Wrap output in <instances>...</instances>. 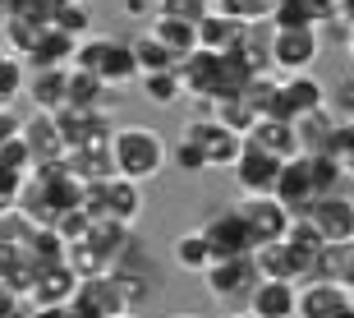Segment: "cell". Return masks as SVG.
I'll use <instances>...</instances> for the list:
<instances>
[{
	"instance_id": "6da1fadb",
	"label": "cell",
	"mask_w": 354,
	"mask_h": 318,
	"mask_svg": "<svg viewBox=\"0 0 354 318\" xmlns=\"http://www.w3.org/2000/svg\"><path fill=\"white\" fill-rule=\"evenodd\" d=\"M111 166L120 180L147 185L171 166V143L161 139L152 125H115L111 134Z\"/></svg>"
},
{
	"instance_id": "7a4b0ae2",
	"label": "cell",
	"mask_w": 354,
	"mask_h": 318,
	"mask_svg": "<svg viewBox=\"0 0 354 318\" xmlns=\"http://www.w3.org/2000/svg\"><path fill=\"white\" fill-rule=\"evenodd\" d=\"M69 69L102 79L111 93L124 88V83H138V60H133L129 37H111V33H88V37H79Z\"/></svg>"
},
{
	"instance_id": "3957f363",
	"label": "cell",
	"mask_w": 354,
	"mask_h": 318,
	"mask_svg": "<svg viewBox=\"0 0 354 318\" xmlns=\"http://www.w3.org/2000/svg\"><path fill=\"white\" fill-rule=\"evenodd\" d=\"M83 212H88L92 222H115V226H129L143 217V189L133 185V180H97V185H83Z\"/></svg>"
},
{
	"instance_id": "277c9868",
	"label": "cell",
	"mask_w": 354,
	"mask_h": 318,
	"mask_svg": "<svg viewBox=\"0 0 354 318\" xmlns=\"http://www.w3.org/2000/svg\"><path fill=\"white\" fill-rule=\"evenodd\" d=\"M203 281H207L212 300H221V305H230V309H249L263 272H258V263H253V254H244V258H221V263H212L207 272H203Z\"/></svg>"
},
{
	"instance_id": "5b68a950",
	"label": "cell",
	"mask_w": 354,
	"mask_h": 318,
	"mask_svg": "<svg viewBox=\"0 0 354 318\" xmlns=\"http://www.w3.org/2000/svg\"><path fill=\"white\" fill-rule=\"evenodd\" d=\"M180 139H189V143L203 152L207 171H230L235 157H239V148H244V139H239L235 130H225L221 120H212V116H189Z\"/></svg>"
},
{
	"instance_id": "8992f818",
	"label": "cell",
	"mask_w": 354,
	"mask_h": 318,
	"mask_svg": "<svg viewBox=\"0 0 354 318\" xmlns=\"http://www.w3.org/2000/svg\"><path fill=\"white\" fill-rule=\"evenodd\" d=\"M317 55H322V37L317 28H272V74L290 79V74H313Z\"/></svg>"
},
{
	"instance_id": "52a82bcc",
	"label": "cell",
	"mask_w": 354,
	"mask_h": 318,
	"mask_svg": "<svg viewBox=\"0 0 354 318\" xmlns=\"http://www.w3.org/2000/svg\"><path fill=\"white\" fill-rule=\"evenodd\" d=\"M327 106V83L313 79V74H290V79H276V97L267 106V120H286L295 125L308 111H322Z\"/></svg>"
},
{
	"instance_id": "ba28073f",
	"label": "cell",
	"mask_w": 354,
	"mask_h": 318,
	"mask_svg": "<svg viewBox=\"0 0 354 318\" xmlns=\"http://www.w3.org/2000/svg\"><path fill=\"white\" fill-rule=\"evenodd\" d=\"M281 166H286L281 157H267L263 148L244 143L235 166H230V175H235V185H239V199H272L276 180H281Z\"/></svg>"
},
{
	"instance_id": "9c48e42d",
	"label": "cell",
	"mask_w": 354,
	"mask_h": 318,
	"mask_svg": "<svg viewBox=\"0 0 354 318\" xmlns=\"http://www.w3.org/2000/svg\"><path fill=\"white\" fill-rule=\"evenodd\" d=\"M304 222L322 236V245H354V199L350 194L313 199V208L304 212Z\"/></svg>"
},
{
	"instance_id": "30bf717a",
	"label": "cell",
	"mask_w": 354,
	"mask_h": 318,
	"mask_svg": "<svg viewBox=\"0 0 354 318\" xmlns=\"http://www.w3.org/2000/svg\"><path fill=\"white\" fill-rule=\"evenodd\" d=\"M198 231H203V240H207V249H212L216 263H221V258H244V254H253V240H249V231H244V222H239L235 203H230V208H216Z\"/></svg>"
},
{
	"instance_id": "8fae6325",
	"label": "cell",
	"mask_w": 354,
	"mask_h": 318,
	"mask_svg": "<svg viewBox=\"0 0 354 318\" xmlns=\"http://www.w3.org/2000/svg\"><path fill=\"white\" fill-rule=\"evenodd\" d=\"M235 212H239V222H244V231H249L253 249H263L272 240H286L290 222H295L276 199H235Z\"/></svg>"
},
{
	"instance_id": "7c38bea8",
	"label": "cell",
	"mask_w": 354,
	"mask_h": 318,
	"mask_svg": "<svg viewBox=\"0 0 354 318\" xmlns=\"http://www.w3.org/2000/svg\"><path fill=\"white\" fill-rule=\"evenodd\" d=\"M19 143L28 148L32 171H41V166H60V161H65V139H60V130H55V116L32 111V116L24 120V130H19Z\"/></svg>"
},
{
	"instance_id": "4fadbf2b",
	"label": "cell",
	"mask_w": 354,
	"mask_h": 318,
	"mask_svg": "<svg viewBox=\"0 0 354 318\" xmlns=\"http://www.w3.org/2000/svg\"><path fill=\"white\" fill-rule=\"evenodd\" d=\"M79 305H88L97 318H120L129 314V300H124V286H120L115 272H97V277H83L79 291H74Z\"/></svg>"
},
{
	"instance_id": "5bb4252c",
	"label": "cell",
	"mask_w": 354,
	"mask_h": 318,
	"mask_svg": "<svg viewBox=\"0 0 354 318\" xmlns=\"http://www.w3.org/2000/svg\"><path fill=\"white\" fill-rule=\"evenodd\" d=\"M281 208L290 212V217H304V212L313 208L317 189H313V175H308V161L304 157H290L286 166H281V180H276V194H272Z\"/></svg>"
},
{
	"instance_id": "9a60e30c",
	"label": "cell",
	"mask_w": 354,
	"mask_h": 318,
	"mask_svg": "<svg viewBox=\"0 0 354 318\" xmlns=\"http://www.w3.org/2000/svg\"><path fill=\"white\" fill-rule=\"evenodd\" d=\"M74 291H79V272L69 263H55V267H37V277H32V286H28V295H32V305L37 309H60L74 300Z\"/></svg>"
},
{
	"instance_id": "2e32d148",
	"label": "cell",
	"mask_w": 354,
	"mask_h": 318,
	"mask_svg": "<svg viewBox=\"0 0 354 318\" xmlns=\"http://www.w3.org/2000/svg\"><path fill=\"white\" fill-rule=\"evenodd\" d=\"M253 263H258L263 281H295V286L308 281V263L290 249L286 240H272V245H263V249H253Z\"/></svg>"
},
{
	"instance_id": "e0dca14e",
	"label": "cell",
	"mask_w": 354,
	"mask_h": 318,
	"mask_svg": "<svg viewBox=\"0 0 354 318\" xmlns=\"http://www.w3.org/2000/svg\"><path fill=\"white\" fill-rule=\"evenodd\" d=\"M350 305V295L336 286V281H299V305H295V318H336Z\"/></svg>"
},
{
	"instance_id": "ac0fdd59",
	"label": "cell",
	"mask_w": 354,
	"mask_h": 318,
	"mask_svg": "<svg viewBox=\"0 0 354 318\" xmlns=\"http://www.w3.org/2000/svg\"><path fill=\"white\" fill-rule=\"evenodd\" d=\"M65 88H69V69H28V83H24L32 111H41V116L65 111Z\"/></svg>"
},
{
	"instance_id": "d6986e66",
	"label": "cell",
	"mask_w": 354,
	"mask_h": 318,
	"mask_svg": "<svg viewBox=\"0 0 354 318\" xmlns=\"http://www.w3.org/2000/svg\"><path fill=\"white\" fill-rule=\"evenodd\" d=\"M295 305H299V286L295 281H258V291H253L249 318H295Z\"/></svg>"
},
{
	"instance_id": "ffe728a7",
	"label": "cell",
	"mask_w": 354,
	"mask_h": 318,
	"mask_svg": "<svg viewBox=\"0 0 354 318\" xmlns=\"http://www.w3.org/2000/svg\"><path fill=\"white\" fill-rule=\"evenodd\" d=\"M244 143H253V148H263L267 157H281V161H290V157H299V143H295V125H286V120H253V130L244 134Z\"/></svg>"
},
{
	"instance_id": "44dd1931",
	"label": "cell",
	"mask_w": 354,
	"mask_h": 318,
	"mask_svg": "<svg viewBox=\"0 0 354 318\" xmlns=\"http://www.w3.org/2000/svg\"><path fill=\"white\" fill-rule=\"evenodd\" d=\"M331 134H336V116L327 106L322 111H308V116L295 120V143H299V157H322L331 152Z\"/></svg>"
},
{
	"instance_id": "7402d4cb",
	"label": "cell",
	"mask_w": 354,
	"mask_h": 318,
	"mask_svg": "<svg viewBox=\"0 0 354 318\" xmlns=\"http://www.w3.org/2000/svg\"><path fill=\"white\" fill-rule=\"evenodd\" d=\"M249 74H272V24H249L230 51Z\"/></svg>"
},
{
	"instance_id": "603a6c76",
	"label": "cell",
	"mask_w": 354,
	"mask_h": 318,
	"mask_svg": "<svg viewBox=\"0 0 354 318\" xmlns=\"http://www.w3.org/2000/svg\"><path fill=\"white\" fill-rule=\"evenodd\" d=\"M74 46H79L74 37L55 33V28H41L37 46L28 51L24 65H28V69H69V60H74Z\"/></svg>"
},
{
	"instance_id": "cb8c5ba5",
	"label": "cell",
	"mask_w": 354,
	"mask_h": 318,
	"mask_svg": "<svg viewBox=\"0 0 354 318\" xmlns=\"http://www.w3.org/2000/svg\"><path fill=\"white\" fill-rule=\"evenodd\" d=\"M244 28L235 24V19H225L221 10H212L203 24H198V51H212V55H230L235 51V42Z\"/></svg>"
},
{
	"instance_id": "d4e9b609",
	"label": "cell",
	"mask_w": 354,
	"mask_h": 318,
	"mask_svg": "<svg viewBox=\"0 0 354 318\" xmlns=\"http://www.w3.org/2000/svg\"><path fill=\"white\" fill-rule=\"evenodd\" d=\"M65 106L69 111H106L111 106V88L92 74H79L69 69V88H65Z\"/></svg>"
},
{
	"instance_id": "484cf974",
	"label": "cell",
	"mask_w": 354,
	"mask_h": 318,
	"mask_svg": "<svg viewBox=\"0 0 354 318\" xmlns=\"http://www.w3.org/2000/svg\"><path fill=\"white\" fill-rule=\"evenodd\" d=\"M147 33H152L175 60H184V55L198 51V28L194 24H180V19H161V14H152V28H147Z\"/></svg>"
},
{
	"instance_id": "4316f807",
	"label": "cell",
	"mask_w": 354,
	"mask_h": 318,
	"mask_svg": "<svg viewBox=\"0 0 354 318\" xmlns=\"http://www.w3.org/2000/svg\"><path fill=\"white\" fill-rule=\"evenodd\" d=\"M171 258H175V267H180V272H198V277L216 263V258H212V249H207V240H203V231H184V236L171 245Z\"/></svg>"
},
{
	"instance_id": "83f0119b",
	"label": "cell",
	"mask_w": 354,
	"mask_h": 318,
	"mask_svg": "<svg viewBox=\"0 0 354 318\" xmlns=\"http://www.w3.org/2000/svg\"><path fill=\"white\" fill-rule=\"evenodd\" d=\"M55 33H65V37H88L92 33V5H83V0H55V10H51V24Z\"/></svg>"
},
{
	"instance_id": "f1b7e54d",
	"label": "cell",
	"mask_w": 354,
	"mask_h": 318,
	"mask_svg": "<svg viewBox=\"0 0 354 318\" xmlns=\"http://www.w3.org/2000/svg\"><path fill=\"white\" fill-rule=\"evenodd\" d=\"M129 46H133V60H138V79L143 74H166V69H175L180 60H175L166 46H161L152 33H138V37H129Z\"/></svg>"
},
{
	"instance_id": "f546056e",
	"label": "cell",
	"mask_w": 354,
	"mask_h": 318,
	"mask_svg": "<svg viewBox=\"0 0 354 318\" xmlns=\"http://www.w3.org/2000/svg\"><path fill=\"white\" fill-rule=\"evenodd\" d=\"M308 161V175H313V189L317 199H327V194H345V161H336L331 152H322V157H304Z\"/></svg>"
},
{
	"instance_id": "4dcf8cb0",
	"label": "cell",
	"mask_w": 354,
	"mask_h": 318,
	"mask_svg": "<svg viewBox=\"0 0 354 318\" xmlns=\"http://www.w3.org/2000/svg\"><path fill=\"white\" fill-rule=\"evenodd\" d=\"M37 37H41V28L37 24H24V19H0V46L10 55H19V60H28V51L37 46Z\"/></svg>"
},
{
	"instance_id": "1f68e13d",
	"label": "cell",
	"mask_w": 354,
	"mask_h": 318,
	"mask_svg": "<svg viewBox=\"0 0 354 318\" xmlns=\"http://www.w3.org/2000/svg\"><path fill=\"white\" fill-rule=\"evenodd\" d=\"M281 0H216V10L225 14V19H235L239 28L249 24H272V14Z\"/></svg>"
},
{
	"instance_id": "d6a6232c",
	"label": "cell",
	"mask_w": 354,
	"mask_h": 318,
	"mask_svg": "<svg viewBox=\"0 0 354 318\" xmlns=\"http://www.w3.org/2000/svg\"><path fill=\"white\" fill-rule=\"evenodd\" d=\"M138 88H143V97L152 106H175L184 97V83H180V74H175V69H166V74H143V79H138Z\"/></svg>"
},
{
	"instance_id": "836d02e7",
	"label": "cell",
	"mask_w": 354,
	"mask_h": 318,
	"mask_svg": "<svg viewBox=\"0 0 354 318\" xmlns=\"http://www.w3.org/2000/svg\"><path fill=\"white\" fill-rule=\"evenodd\" d=\"M24 83H28V65L0 46V106H14V97L24 93Z\"/></svg>"
},
{
	"instance_id": "e575fe53",
	"label": "cell",
	"mask_w": 354,
	"mask_h": 318,
	"mask_svg": "<svg viewBox=\"0 0 354 318\" xmlns=\"http://www.w3.org/2000/svg\"><path fill=\"white\" fill-rule=\"evenodd\" d=\"M212 120H221L225 130H235L239 139H244V134L253 130V120H258V116H253V111L239 102L235 93H230V97H221V102H212Z\"/></svg>"
},
{
	"instance_id": "d590c367",
	"label": "cell",
	"mask_w": 354,
	"mask_h": 318,
	"mask_svg": "<svg viewBox=\"0 0 354 318\" xmlns=\"http://www.w3.org/2000/svg\"><path fill=\"white\" fill-rule=\"evenodd\" d=\"M157 5L161 19H180V24H203L212 10H216V0H152Z\"/></svg>"
},
{
	"instance_id": "8d00e7d4",
	"label": "cell",
	"mask_w": 354,
	"mask_h": 318,
	"mask_svg": "<svg viewBox=\"0 0 354 318\" xmlns=\"http://www.w3.org/2000/svg\"><path fill=\"white\" fill-rule=\"evenodd\" d=\"M327 111L336 120H354V74H341L336 83H327Z\"/></svg>"
},
{
	"instance_id": "74e56055",
	"label": "cell",
	"mask_w": 354,
	"mask_h": 318,
	"mask_svg": "<svg viewBox=\"0 0 354 318\" xmlns=\"http://www.w3.org/2000/svg\"><path fill=\"white\" fill-rule=\"evenodd\" d=\"M171 161L180 175H203L207 171V161H203V152H198L189 139H180V143H171Z\"/></svg>"
},
{
	"instance_id": "f35d334b",
	"label": "cell",
	"mask_w": 354,
	"mask_h": 318,
	"mask_svg": "<svg viewBox=\"0 0 354 318\" xmlns=\"http://www.w3.org/2000/svg\"><path fill=\"white\" fill-rule=\"evenodd\" d=\"M317 28V37H322V46H350V33L354 28L345 24L341 14H327V19H322V24H313Z\"/></svg>"
},
{
	"instance_id": "ab89813d",
	"label": "cell",
	"mask_w": 354,
	"mask_h": 318,
	"mask_svg": "<svg viewBox=\"0 0 354 318\" xmlns=\"http://www.w3.org/2000/svg\"><path fill=\"white\" fill-rule=\"evenodd\" d=\"M331 157L345 161V166L354 161V120H336V134H331Z\"/></svg>"
},
{
	"instance_id": "60d3db41",
	"label": "cell",
	"mask_w": 354,
	"mask_h": 318,
	"mask_svg": "<svg viewBox=\"0 0 354 318\" xmlns=\"http://www.w3.org/2000/svg\"><path fill=\"white\" fill-rule=\"evenodd\" d=\"M19 130H24V116H19L14 106H0V148L14 143V139H19Z\"/></svg>"
},
{
	"instance_id": "b9f144b4",
	"label": "cell",
	"mask_w": 354,
	"mask_h": 318,
	"mask_svg": "<svg viewBox=\"0 0 354 318\" xmlns=\"http://www.w3.org/2000/svg\"><path fill=\"white\" fill-rule=\"evenodd\" d=\"M120 14H124V19H138V24H152L157 5H152V0H120Z\"/></svg>"
},
{
	"instance_id": "7bdbcfd3",
	"label": "cell",
	"mask_w": 354,
	"mask_h": 318,
	"mask_svg": "<svg viewBox=\"0 0 354 318\" xmlns=\"http://www.w3.org/2000/svg\"><path fill=\"white\" fill-rule=\"evenodd\" d=\"M336 286H341V291H345V295L354 300V245H350V254H345L341 272H336Z\"/></svg>"
},
{
	"instance_id": "ee69618b",
	"label": "cell",
	"mask_w": 354,
	"mask_h": 318,
	"mask_svg": "<svg viewBox=\"0 0 354 318\" xmlns=\"http://www.w3.org/2000/svg\"><path fill=\"white\" fill-rule=\"evenodd\" d=\"M14 309H19V300H14V291L5 286V281H0V318H10Z\"/></svg>"
},
{
	"instance_id": "f6af8a7d",
	"label": "cell",
	"mask_w": 354,
	"mask_h": 318,
	"mask_svg": "<svg viewBox=\"0 0 354 318\" xmlns=\"http://www.w3.org/2000/svg\"><path fill=\"white\" fill-rule=\"evenodd\" d=\"M32 318H74V314H69V305H60V309H32Z\"/></svg>"
},
{
	"instance_id": "bcb514c9",
	"label": "cell",
	"mask_w": 354,
	"mask_h": 318,
	"mask_svg": "<svg viewBox=\"0 0 354 318\" xmlns=\"http://www.w3.org/2000/svg\"><path fill=\"white\" fill-rule=\"evenodd\" d=\"M336 14H341L345 24H350V28H354V0H336Z\"/></svg>"
},
{
	"instance_id": "7dc6e473",
	"label": "cell",
	"mask_w": 354,
	"mask_h": 318,
	"mask_svg": "<svg viewBox=\"0 0 354 318\" xmlns=\"http://www.w3.org/2000/svg\"><path fill=\"white\" fill-rule=\"evenodd\" d=\"M216 318H249L244 309H230V314H216Z\"/></svg>"
},
{
	"instance_id": "c3c4849f",
	"label": "cell",
	"mask_w": 354,
	"mask_h": 318,
	"mask_svg": "<svg viewBox=\"0 0 354 318\" xmlns=\"http://www.w3.org/2000/svg\"><path fill=\"white\" fill-rule=\"evenodd\" d=\"M336 318H354V300H350V305H345V309H341V314H336Z\"/></svg>"
},
{
	"instance_id": "681fc988",
	"label": "cell",
	"mask_w": 354,
	"mask_h": 318,
	"mask_svg": "<svg viewBox=\"0 0 354 318\" xmlns=\"http://www.w3.org/2000/svg\"><path fill=\"white\" fill-rule=\"evenodd\" d=\"M10 318H32V309H14V314Z\"/></svg>"
},
{
	"instance_id": "f907efd6",
	"label": "cell",
	"mask_w": 354,
	"mask_h": 318,
	"mask_svg": "<svg viewBox=\"0 0 354 318\" xmlns=\"http://www.w3.org/2000/svg\"><path fill=\"white\" fill-rule=\"evenodd\" d=\"M345 55H350V60H354V33H350V46H345Z\"/></svg>"
},
{
	"instance_id": "816d5d0a",
	"label": "cell",
	"mask_w": 354,
	"mask_h": 318,
	"mask_svg": "<svg viewBox=\"0 0 354 318\" xmlns=\"http://www.w3.org/2000/svg\"><path fill=\"white\" fill-rule=\"evenodd\" d=\"M345 180H354V161H350V166H345Z\"/></svg>"
},
{
	"instance_id": "f5cc1de1",
	"label": "cell",
	"mask_w": 354,
	"mask_h": 318,
	"mask_svg": "<svg viewBox=\"0 0 354 318\" xmlns=\"http://www.w3.org/2000/svg\"><path fill=\"white\" fill-rule=\"evenodd\" d=\"M166 318H198V314H166Z\"/></svg>"
},
{
	"instance_id": "db71d44e",
	"label": "cell",
	"mask_w": 354,
	"mask_h": 318,
	"mask_svg": "<svg viewBox=\"0 0 354 318\" xmlns=\"http://www.w3.org/2000/svg\"><path fill=\"white\" fill-rule=\"evenodd\" d=\"M0 19H5V0H0Z\"/></svg>"
},
{
	"instance_id": "11a10c76",
	"label": "cell",
	"mask_w": 354,
	"mask_h": 318,
	"mask_svg": "<svg viewBox=\"0 0 354 318\" xmlns=\"http://www.w3.org/2000/svg\"><path fill=\"white\" fill-rule=\"evenodd\" d=\"M120 318H138V314H120Z\"/></svg>"
},
{
	"instance_id": "9f6ffc18",
	"label": "cell",
	"mask_w": 354,
	"mask_h": 318,
	"mask_svg": "<svg viewBox=\"0 0 354 318\" xmlns=\"http://www.w3.org/2000/svg\"><path fill=\"white\" fill-rule=\"evenodd\" d=\"M83 5H92V0H83Z\"/></svg>"
}]
</instances>
